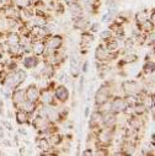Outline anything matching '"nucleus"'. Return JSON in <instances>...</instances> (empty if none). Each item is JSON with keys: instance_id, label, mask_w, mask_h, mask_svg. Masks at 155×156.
<instances>
[{"instance_id": "nucleus-23", "label": "nucleus", "mask_w": 155, "mask_h": 156, "mask_svg": "<svg viewBox=\"0 0 155 156\" xmlns=\"http://www.w3.org/2000/svg\"><path fill=\"white\" fill-rule=\"evenodd\" d=\"M102 43L105 44V48L108 53H114V52L120 51V41L114 37H112L111 40H108L106 42H102Z\"/></svg>"}, {"instance_id": "nucleus-29", "label": "nucleus", "mask_w": 155, "mask_h": 156, "mask_svg": "<svg viewBox=\"0 0 155 156\" xmlns=\"http://www.w3.org/2000/svg\"><path fill=\"white\" fill-rule=\"evenodd\" d=\"M25 112H27L30 115H31V118L33 117V114L36 113V109H37V103H33V102H30V101H25L23 105H22V108Z\"/></svg>"}, {"instance_id": "nucleus-8", "label": "nucleus", "mask_w": 155, "mask_h": 156, "mask_svg": "<svg viewBox=\"0 0 155 156\" xmlns=\"http://www.w3.org/2000/svg\"><path fill=\"white\" fill-rule=\"evenodd\" d=\"M10 101L13 103L14 109H21L23 102L26 101V95H25V89L23 87H17L14 91H11V96H10Z\"/></svg>"}, {"instance_id": "nucleus-14", "label": "nucleus", "mask_w": 155, "mask_h": 156, "mask_svg": "<svg viewBox=\"0 0 155 156\" xmlns=\"http://www.w3.org/2000/svg\"><path fill=\"white\" fill-rule=\"evenodd\" d=\"M43 65L42 68L38 70L41 74V79H54V76L57 74V68L49 63H46V62H42Z\"/></svg>"}, {"instance_id": "nucleus-30", "label": "nucleus", "mask_w": 155, "mask_h": 156, "mask_svg": "<svg viewBox=\"0 0 155 156\" xmlns=\"http://www.w3.org/2000/svg\"><path fill=\"white\" fill-rule=\"evenodd\" d=\"M134 47H135L134 37H132V36L124 37V40H123V49L124 51H132Z\"/></svg>"}, {"instance_id": "nucleus-16", "label": "nucleus", "mask_w": 155, "mask_h": 156, "mask_svg": "<svg viewBox=\"0 0 155 156\" xmlns=\"http://www.w3.org/2000/svg\"><path fill=\"white\" fill-rule=\"evenodd\" d=\"M46 51V42L45 40H34L31 42V54L42 58Z\"/></svg>"}, {"instance_id": "nucleus-28", "label": "nucleus", "mask_w": 155, "mask_h": 156, "mask_svg": "<svg viewBox=\"0 0 155 156\" xmlns=\"http://www.w3.org/2000/svg\"><path fill=\"white\" fill-rule=\"evenodd\" d=\"M140 73H142V76L149 75V74H154L155 73V62H144Z\"/></svg>"}, {"instance_id": "nucleus-31", "label": "nucleus", "mask_w": 155, "mask_h": 156, "mask_svg": "<svg viewBox=\"0 0 155 156\" xmlns=\"http://www.w3.org/2000/svg\"><path fill=\"white\" fill-rule=\"evenodd\" d=\"M99 37H100V40L102 42H106V41L111 40V38L113 37V33H112V31L110 28H105V30H101L99 32Z\"/></svg>"}, {"instance_id": "nucleus-42", "label": "nucleus", "mask_w": 155, "mask_h": 156, "mask_svg": "<svg viewBox=\"0 0 155 156\" xmlns=\"http://www.w3.org/2000/svg\"><path fill=\"white\" fill-rule=\"evenodd\" d=\"M17 134L21 135V136H26V138L28 136V132L23 128V126H20V127L17 128Z\"/></svg>"}, {"instance_id": "nucleus-38", "label": "nucleus", "mask_w": 155, "mask_h": 156, "mask_svg": "<svg viewBox=\"0 0 155 156\" xmlns=\"http://www.w3.org/2000/svg\"><path fill=\"white\" fill-rule=\"evenodd\" d=\"M2 126H3V128L4 129H6L8 132H13L14 130V127H13V124L10 123V121L9 119H2Z\"/></svg>"}, {"instance_id": "nucleus-48", "label": "nucleus", "mask_w": 155, "mask_h": 156, "mask_svg": "<svg viewBox=\"0 0 155 156\" xmlns=\"http://www.w3.org/2000/svg\"><path fill=\"white\" fill-rule=\"evenodd\" d=\"M5 138V133H4V128L2 126V123H0V139H4Z\"/></svg>"}, {"instance_id": "nucleus-20", "label": "nucleus", "mask_w": 155, "mask_h": 156, "mask_svg": "<svg viewBox=\"0 0 155 156\" xmlns=\"http://www.w3.org/2000/svg\"><path fill=\"white\" fill-rule=\"evenodd\" d=\"M94 57L96 62H103V63H108V52L105 48L103 43H100L96 46L95 52H94Z\"/></svg>"}, {"instance_id": "nucleus-26", "label": "nucleus", "mask_w": 155, "mask_h": 156, "mask_svg": "<svg viewBox=\"0 0 155 156\" xmlns=\"http://www.w3.org/2000/svg\"><path fill=\"white\" fill-rule=\"evenodd\" d=\"M133 113L137 115H140V117H145L149 113L146 103L145 102H138L137 105H134L133 106Z\"/></svg>"}, {"instance_id": "nucleus-40", "label": "nucleus", "mask_w": 155, "mask_h": 156, "mask_svg": "<svg viewBox=\"0 0 155 156\" xmlns=\"http://www.w3.org/2000/svg\"><path fill=\"white\" fill-rule=\"evenodd\" d=\"M89 68H90V62L89 60H84L80 65V71L83 74H88L89 73Z\"/></svg>"}, {"instance_id": "nucleus-5", "label": "nucleus", "mask_w": 155, "mask_h": 156, "mask_svg": "<svg viewBox=\"0 0 155 156\" xmlns=\"http://www.w3.org/2000/svg\"><path fill=\"white\" fill-rule=\"evenodd\" d=\"M126 126L134 129V130L143 132L145 128V119H144V117H140V115L132 113V114L126 115Z\"/></svg>"}, {"instance_id": "nucleus-6", "label": "nucleus", "mask_w": 155, "mask_h": 156, "mask_svg": "<svg viewBox=\"0 0 155 156\" xmlns=\"http://www.w3.org/2000/svg\"><path fill=\"white\" fill-rule=\"evenodd\" d=\"M46 42V47L52 49V51H57L62 47H64L65 44V38L63 34L60 33H52L48 38H46L45 40Z\"/></svg>"}, {"instance_id": "nucleus-2", "label": "nucleus", "mask_w": 155, "mask_h": 156, "mask_svg": "<svg viewBox=\"0 0 155 156\" xmlns=\"http://www.w3.org/2000/svg\"><path fill=\"white\" fill-rule=\"evenodd\" d=\"M120 87H121V91L123 92V95H138L143 90V84L138 80L126 79V80L121 81Z\"/></svg>"}, {"instance_id": "nucleus-19", "label": "nucleus", "mask_w": 155, "mask_h": 156, "mask_svg": "<svg viewBox=\"0 0 155 156\" xmlns=\"http://www.w3.org/2000/svg\"><path fill=\"white\" fill-rule=\"evenodd\" d=\"M15 121L19 126H30L31 124V115L25 112L23 109H16L15 111Z\"/></svg>"}, {"instance_id": "nucleus-33", "label": "nucleus", "mask_w": 155, "mask_h": 156, "mask_svg": "<svg viewBox=\"0 0 155 156\" xmlns=\"http://www.w3.org/2000/svg\"><path fill=\"white\" fill-rule=\"evenodd\" d=\"M110 147H105V146H96L94 149V155L95 156H107L110 155Z\"/></svg>"}, {"instance_id": "nucleus-53", "label": "nucleus", "mask_w": 155, "mask_h": 156, "mask_svg": "<svg viewBox=\"0 0 155 156\" xmlns=\"http://www.w3.org/2000/svg\"><path fill=\"white\" fill-rule=\"evenodd\" d=\"M0 68H2V66H0Z\"/></svg>"}, {"instance_id": "nucleus-12", "label": "nucleus", "mask_w": 155, "mask_h": 156, "mask_svg": "<svg viewBox=\"0 0 155 156\" xmlns=\"http://www.w3.org/2000/svg\"><path fill=\"white\" fill-rule=\"evenodd\" d=\"M40 103H42L45 106H56V107H59V103L54 98L53 90H49V89H41Z\"/></svg>"}, {"instance_id": "nucleus-17", "label": "nucleus", "mask_w": 155, "mask_h": 156, "mask_svg": "<svg viewBox=\"0 0 155 156\" xmlns=\"http://www.w3.org/2000/svg\"><path fill=\"white\" fill-rule=\"evenodd\" d=\"M21 41V36L17 31L11 30V31H5L4 33V43L6 46H11V44H19Z\"/></svg>"}, {"instance_id": "nucleus-4", "label": "nucleus", "mask_w": 155, "mask_h": 156, "mask_svg": "<svg viewBox=\"0 0 155 156\" xmlns=\"http://www.w3.org/2000/svg\"><path fill=\"white\" fill-rule=\"evenodd\" d=\"M127 107L128 106H127L123 96H121L118 94L113 95L112 98L110 100V111L116 113V114H122Z\"/></svg>"}, {"instance_id": "nucleus-46", "label": "nucleus", "mask_w": 155, "mask_h": 156, "mask_svg": "<svg viewBox=\"0 0 155 156\" xmlns=\"http://www.w3.org/2000/svg\"><path fill=\"white\" fill-rule=\"evenodd\" d=\"M14 144L16 146H20V136H19V134H15L14 135Z\"/></svg>"}, {"instance_id": "nucleus-45", "label": "nucleus", "mask_w": 155, "mask_h": 156, "mask_svg": "<svg viewBox=\"0 0 155 156\" xmlns=\"http://www.w3.org/2000/svg\"><path fill=\"white\" fill-rule=\"evenodd\" d=\"M74 3H78V0H63V4L65 6H69V5L74 4Z\"/></svg>"}, {"instance_id": "nucleus-44", "label": "nucleus", "mask_w": 155, "mask_h": 156, "mask_svg": "<svg viewBox=\"0 0 155 156\" xmlns=\"http://www.w3.org/2000/svg\"><path fill=\"white\" fill-rule=\"evenodd\" d=\"M2 141H3V145H5V146H8V147H11L13 146V143L9 140V139H6V138H4V139H2Z\"/></svg>"}, {"instance_id": "nucleus-13", "label": "nucleus", "mask_w": 155, "mask_h": 156, "mask_svg": "<svg viewBox=\"0 0 155 156\" xmlns=\"http://www.w3.org/2000/svg\"><path fill=\"white\" fill-rule=\"evenodd\" d=\"M5 53H6V54H8L10 58H13V59L17 60L19 63H20L21 58L25 55L23 49H22V47H21V44H20V43H19V44L5 46Z\"/></svg>"}, {"instance_id": "nucleus-9", "label": "nucleus", "mask_w": 155, "mask_h": 156, "mask_svg": "<svg viewBox=\"0 0 155 156\" xmlns=\"http://www.w3.org/2000/svg\"><path fill=\"white\" fill-rule=\"evenodd\" d=\"M89 129L90 132L95 133L96 130H99L102 127V113L97 109H94L92 112H90L89 115Z\"/></svg>"}, {"instance_id": "nucleus-37", "label": "nucleus", "mask_w": 155, "mask_h": 156, "mask_svg": "<svg viewBox=\"0 0 155 156\" xmlns=\"http://www.w3.org/2000/svg\"><path fill=\"white\" fill-rule=\"evenodd\" d=\"M88 31L89 32H91V33H99L100 31H101V22H90V25H89V28H88Z\"/></svg>"}, {"instance_id": "nucleus-39", "label": "nucleus", "mask_w": 155, "mask_h": 156, "mask_svg": "<svg viewBox=\"0 0 155 156\" xmlns=\"http://www.w3.org/2000/svg\"><path fill=\"white\" fill-rule=\"evenodd\" d=\"M154 60H155V52H154V47H151V49L146 53L144 62H154Z\"/></svg>"}, {"instance_id": "nucleus-22", "label": "nucleus", "mask_w": 155, "mask_h": 156, "mask_svg": "<svg viewBox=\"0 0 155 156\" xmlns=\"http://www.w3.org/2000/svg\"><path fill=\"white\" fill-rule=\"evenodd\" d=\"M67 8H68V10H69V12H70L71 19L80 17V16H83V15H86L84 8H83L79 3H74V4H71V5L67 6Z\"/></svg>"}, {"instance_id": "nucleus-1", "label": "nucleus", "mask_w": 155, "mask_h": 156, "mask_svg": "<svg viewBox=\"0 0 155 156\" xmlns=\"http://www.w3.org/2000/svg\"><path fill=\"white\" fill-rule=\"evenodd\" d=\"M116 89H117V83L114 80H105L99 89L95 91L94 95V108L100 107L101 105L108 102L113 95H116Z\"/></svg>"}, {"instance_id": "nucleus-11", "label": "nucleus", "mask_w": 155, "mask_h": 156, "mask_svg": "<svg viewBox=\"0 0 155 156\" xmlns=\"http://www.w3.org/2000/svg\"><path fill=\"white\" fill-rule=\"evenodd\" d=\"M40 94H41V89L37 84H30L25 89L26 100L30 101V102H33V103L40 102Z\"/></svg>"}, {"instance_id": "nucleus-36", "label": "nucleus", "mask_w": 155, "mask_h": 156, "mask_svg": "<svg viewBox=\"0 0 155 156\" xmlns=\"http://www.w3.org/2000/svg\"><path fill=\"white\" fill-rule=\"evenodd\" d=\"M84 86H85V76L80 74V76L78 77V87H76L79 95H81L84 92Z\"/></svg>"}, {"instance_id": "nucleus-51", "label": "nucleus", "mask_w": 155, "mask_h": 156, "mask_svg": "<svg viewBox=\"0 0 155 156\" xmlns=\"http://www.w3.org/2000/svg\"><path fill=\"white\" fill-rule=\"evenodd\" d=\"M4 55H5V53H0V64H2V62L4 60Z\"/></svg>"}, {"instance_id": "nucleus-25", "label": "nucleus", "mask_w": 155, "mask_h": 156, "mask_svg": "<svg viewBox=\"0 0 155 156\" xmlns=\"http://www.w3.org/2000/svg\"><path fill=\"white\" fill-rule=\"evenodd\" d=\"M34 144H36L37 149H40L41 151H43V150H48V149L51 147L47 136H42V135H37V136H36V139H34Z\"/></svg>"}, {"instance_id": "nucleus-47", "label": "nucleus", "mask_w": 155, "mask_h": 156, "mask_svg": "<svg viewBox=\"0 0 155 156\" xmlns=\"http://www.w3.org/2000/svg\"><path fill=\"white\" fill-rule=\"evenodd\" d=\"M26 149H27V147L23 146V145H22V146H19V154H20V155H25V154H26Z\"/></svg>"}, {"instance_id": "nucleus-50", "label": "nucleus", "mask_w": 155, "mask_h": 156, "mask_svg": "<svg viewBox=\"0 0 155 156\" xmlns=\"http://www.w3.org/2000/svg\"><path fill=\"white\" fill-rule=\"evenodd\" d=\"M0 108H4V100H3V96H0Z\"/></svg>"}, {"instance_id": "nucleus-10", "label": "nucleus", "mask_w": 155, "mask_h": 156, "mask_svg": "<svg viewBox=\"0 0 155 156\" xmlns=\"http://www.w3.org/2000/svg\"><path fill=\"white\" fill-rule=\"evenodd\" d=\"M118 115L111 111H107L105 113H102V127L105 128H116L117 126H120V121H118Z\"/></svg>"}, {"instance_id": "nucleus-15", "label": "nucleus", "mask_w": 155, "mask_h": 156, "mask_svg": "<svg viewBox=\"0 0 155 156\" xmlns=\"http://www.w3.org/2000/svg\"><path fill=\"white\" fill-rule=\"evenodd\" d=\"M71 20H73V28L75 31H79V32L88 31L90 21H89V17L86 15H83L80 17H75V19H71Z\"/></svg>"}, {"instance_id": "nucleus-41", "label": "nucleus", "mask_w": 155, "mask_h": 156, "mask_svg": "<svg viewBox=\"0 0 155 156\" xmlns=\"http://www.w3.org/2000/svg\"><path fill=\"white\" fill-rule=\"evenodd\" d=\"M83 156H92L94 155V149L92 147H89V146H86L81 152H80Z\"/></svg>"}, {"instance_id": "nucleus-27", "label": "nucleus", "mask_w": 155, "mask_h": 156, "mask_svg": "<svg viewBox=\"0 0 155 156\" xmlns=\"http://www.w3.org/2000/svg\"><path fill=\"white\" fill-rule=\"evenodd\" d=\"M148 19H149V10L148 9L139 10L134 14V23L135 25H140L142 22H144Z\"/></svg>"}, {"instance_id": "nucleus-52", "label": "nucleus", "mask_w": 155, "mask_h": 156, "mask_svg": "<svg viewBox=\"0 0 155 156\" xmlns=\"http://www.w3.org/2000/svg\"><path fill=\"white\" fill-rule=\"evenodd\" d=\"M33 2H36V0H31V3H33Z\"/></svg>"}, {"instance_id": "nucleus-49", "label": "nucleus", "mask_w": 155, "mask_h": 156, "mask_svg": "<svg viewBox=\"0 0 155 156\" xmlns=\"http://www.w3.org/2000/svg\"><path fill=\"white\" fill-rule=\"evenodd\" d=\"M4 33H5V31L0 30V43H3V42H4Z\"/></svg>"}, {"instance_id": "nucleus-43", "label": "nucleus", "mask_w": 155, "mask_h": 156, "mask_svg": "<svg viewBox=\"0 0 155 156\" xmlns=\"http://www.w3.org/2000/svg\"><path fill=\"white\" fill-rule=\"evenodd\" d=\"M90 112H91V108H90L89 106H86V107L84 108V117H85L86 119L89 118V115H90Z\"/></svg>"}, {"instance_id": "nucleus-18", "label": "nucleus", "mask_w": 155, "mask_h": 156, "mask_svg": "<svg viewBox=\"0 0 155 156\" xmlns=\"http://www.w3.org/2000/svg\"><path fill=\"white\" fill-rule=\"evenodd\" d=\"M95 42V34L89 31L80 32V48L89 49L90 46Z\"/></svg>"}, {"instance_id": "nucleus-24", "label": "nucleus", "mask_w": 155, "mask_h": 156, "mask_svg": "<svg viewBox=\"0 0 155 156\" xmlns=\"http://www.w3.org/2000/svg\"><path fill=\"white\" fill-rule=\"evenodd\" d=\"M139 26V30H140V32H143V33H145V34H149V33H151V32H154L155 31V22L154 21H151V20H145L144 22H142L140 25H138Z\"/></svg>"}, {"instance_id": "nucleus-3", "label": "nucleus", "mask_w": 155, "mask_h": 156, "mask_svg": "<svg viewBox=\"0 0 155 156\" xmlns=\"http://www.w3.org/2000/svg\"><path fill=\"white\" fill-rule=\"evenodd\" d=\"M53 95L56 101L59 103V106H64L70 100V91L69 87L64 84H57V86L53 90Z\"/></svg>"}, {"instance_id": "nucleus-32", "label": "nucleus", "mask_w": 155, "mask_h": 156, "mask_svg": "<svg viewBox=\"0 0 155 156\" xmlns=\"http://www.w3.org/2000/svg\"><path fill=\"white\" fill-rule=\"evenodd\" d=\"M123 98H124L127 106H131V107H133L134 105L140 102V100H139V97L137 95H123Z\"/></svg>"}, {"instance_id": "nucleus-7", "label": "nucleus", "mask_w": 155, "mask_h": 156, "mask_svg": "<svg viewBox=\"0 0 155 156\" xmlns=\"http://www.w3.org/2000/svg\"><path fill=\"white\" fill-rule=\"evenodd\" d=\"M41 63H42V59L33 54H25L20 60L21 66L26 70H34L41 65Z\"/></svg>"}, {"instance_id": "nucleus-21", "label": "nucleus", "mask_w": 155, "mask_h": 156, "mask_svg": "<svg viewBox=\"0 0 155 156\" xmlns=\"http://www.w3.org/2000/svg\"><path fill=\"white\" fill-rule=\"evenodd\" d=\"M47 139H48V143L51 146L59 147L62 145V143L64 141V134H62L60 132H56V133L47 135Z\"/></svg>"}, {"instance_id": "nucleus-35", "label": "nucleus", "mask_w": 155, "mask_h": 156, "mask_svg": "<svg viewBox=\"0 0 155 156\" xmlns=\"http://www.w3.org/2000/svg\"><path fill=\"white\" fill-rule=\"evenodd\" d=\"M14 5H15L17 9L22 10V9L30 8V6L32 5V3H31V0H15V2H14Z\"/></svg>"}, {"instance_id": "nucleus-34", "label": "nucleus", "mask_w": 155, "mask_h": 156, "mask_svg": "<svg viewBox=\"0 0 155 156\" xmlns=\"http://www.w3.org/2000/svg\"><path fill=\"white\" fill-rule=\"evenodd\" d=\"M48 19L47 17H43V16H37L34 15L32 17V22L34 23V26H46L48 23Z\"/></svg>"}]
</instances>
